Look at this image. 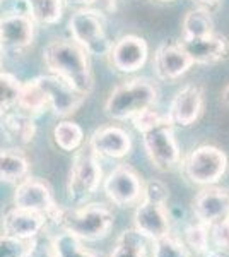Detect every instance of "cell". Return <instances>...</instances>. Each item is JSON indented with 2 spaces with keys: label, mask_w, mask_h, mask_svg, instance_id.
Returning a JSON list of instances; mask_svg holds the SVG:
<instances>
[{
  "label": "cell",
  "mask_w": 229,
  "mask_h": 257,
  "mask_svg": "<svg viewBox=\"0 0 229 257\" xmlns=\"http://www.w3.org/2000/svg\"><path fill=\"white\" fill-rule=\"evenodd\" d=\"M89 146L98 156L106 158H123L130 153L132 139L127 131L120 127H103L96 131L89 141Z\"/></svg>",
  "instance_id": "cell-17"
},
{
  "label": "cell",
  "mask_w": 229,
  "mask_h": 257,
  "mask_svg": "<svg viewBox=\"0 0 229 257\" xmlns=\"http://www.w3.org/2000/svg\"><path fill=\"white\" fill-rule=\"evenodd\" d=\"M178 45L193 60V64H212L224 59L229 52L227 40L214 33L200 38H181Z\"/></svg>",
  "instance_id": "cell-16"
},
{
  "label": "cell",
  "mask_w": 229,
  "mask_h": 257,
  "mask_svg": "<svg viewBox=\"0 0 229 257\" xmlns=\"http://www.w3.org/2000/svg\"><path fill=\"white\" fill-rule=\"evenodd\" d=\"M227 156L215 146H200L185 160V175L190 182L198 185H214L222 178L227 170Z\"/></svg>",
  "instance_id": "cell-7"
},
{
  "label": "cell",
  "mask_w": 229,
  "mask_h": 257,
  "mask_svg": "<svg viewBox=\"0 0 229 257\" xmlns=\"http://www.w3.org/2000/svg\"><path fill=\"white\" fill-rule=\"evenodd\" d=\"M209 231V237L212 238V243L215 245V248L229 257V214L226 218L215 221L214 225H210Z\"/></svg>",
  "instance_id": "cell-31"
},
{
  "label": "cell",
  "mask_w": 229,
  "mask_h": 257,
  "mask_svg": "<svg viewBox=\"0 0 229 257\" xmlns=\"http://www.w3.org/2000/svg\"><path fill=\"white\" fill-rule=\"evenodd\" d=\"M52 245L53 250H55V257H98L94 252L87 250L82 245L81 240L76 238L74 235L67 233V231L53 237Z\"/></svg>",
  "instance_id": "cell-24"
},
{
  "label": "cell",
  "mask_w": 229,
  "mask_h": 257,
  "mask_svg": "<svg viewBox=\"0 0 229 257\" xmlns=\"http://www.w3.org/2000/svg\"><path fill=\"white\" fill-rule=\"evenodd\" d=\"M110 60L120 72H135L142 69L147 60V43L134 35L120 38L113 47H110Z\"/></svg>",
  "instance_id": "cell-14"
},
{
  "label": "cell",
  "mask_w": 229,
  "mask_h": 257,
  "mask_svg": "<svg viewBox=\"0 0 229 257\" xmlns=\"http://www.w3.org/2000/svg\"><path fill=\"white\" fill-rule=\"evenodd\" d=\"M14 206L21 209L36 211L48 219L53 218L58 206L53 201L52 190L38 178H23L14 192Z\"/></svg>",
  "instance_id": "cell-11"
},
{
  "label": "cell",
  "mask_w": 229,
  "mask_h": 257,
  "mask_svg": "<svg viewBox=\"0 0 229 257\" xmlns=\"http://www.w3.org/2000/svg\"><path fill=\"white\" fill-rule=\"evenodd\" d=\"M52 219H55V223L64 228V231L74 235L81 242H98L110 235L115 223V214L108 206L94 202L74 209L58 208Z\"/></svg>",
  "instance_id": "cell-3"
},
{
  "label": "cell",
  "mask_w": 229,
  "mask_h": 257,
  "mask_svg": "<svg viewBox=\"0 0 229 257\" xmlns=\"http://www.w3.org/2000/svg\"><path fill=\"white\" fill-rule=\"evenodd\" d=\"M152 243H154L152 257H190L185 243L181 240L171 237L169 233L154 240Z\"/></svg>",
  "instance_id": "cell-27"
},
{
  "label": "cell",
  "mask_w": 229,
  "mask_h": 257,
  "mask_svg": "<svg viewBox=\"0 0 229 257\" xmlns=\"http://www.w3.org/2000/svg\"><path fill=\"white\" fill-rule=\"evenodd\" d=\"M156 99L157 91L151 82L145 79H134L113 89L105 110L110 118L127 120L149 110L156 103Z\"/></svg>",
  "instance_id": "cell-5"
},
{
  "label": "cell",
  "mask_w": 229,
  "mask_h": 257,
  "mask_svg": "<svg viewBox=\"0 0 229 257\" xmlns=\"http://www.w3.org/2000/svg\"><path fill=\"white\" fill-rule=\"evenodd\" d=\"M197 2H200V4H205V6H212V4H217L219 0H197Z\"/></svg>",
  "instance_id": "cell-36"
},
{
  "label": "cell",
  "mask_w": 229,
  "mask_h": 257,
  "mask_svg": "<svg viewBox=\"0 0 229 257\" xmlns=\"http://www.w3.org/2000/svg\"><path fill=\"white\" fill-rule=\"evenodd\" d=\"M29 172V163L24 156L0 149V180L21 182Z\"/></svg>",
  "instance_id": "cell-20"
},
{
  "label": "cell",
  "mask_w": 229,
  "mask_h": 257,
  "mask_svg": "<svg viewBox=\"0 0 229 257\" xmlns=\"http://www.w3.org/2000/svg\"><path fill=\"white\" fill-rule=\"evenodd\" d=\"M43 59L47 67L57 77L69 82L77 93L87 94L93 89V74L87 60L86 50H82L77 43L57 40L52 41L43 52Z\"/></svg>",
  "instance_id": "cell-2"
},
{
  "label": "cell",
  "mask_w": 229,
  "mask_h": 257,
  "mask_svg": "<svg viewBox=\"0 0 229 257\" xmlns=\"http://www.w3.org/2000/svg\"><path fill=\"white\" fill-rule=\"evenodd\" d=\"M168 187L159 180L144 184L142 199L134 214L135 230L151 242L169 233V216L166 209Z\"/></svg>",
  "instance_id": "cell-4"
},
{
  "label": "cell",
  "mask_w": 229,
  "mask_h": 257,
  "mask_svg": "<svg viewBox=\"0 0 229 257\" xmlns=\"http://www.w3.org/2000/svg\"><path fill=\"white\" fill-rule=\"evenodd\" d=\"M26 4L40 23L55 24L62 18V0H26Z\"/></svg>",
  "instance_id": "cell-25"
},
{
  "label": "cell",
  "mask_w": 229,
  "mask_h": 257,
  "mask_svg": "<svg viewBox=\"0 0 229 257\" xmlns=\"http://www.w3.org/2000/svg\"><path fill=\"white\" fill-rule=\"evenodd\" d=\"M110 257H147L144 237L137 230H127L116 238Z\"/></svg>",
  "instance_id": "cell-21"
},
{
  "label": "cell",
  "mask_w": 229,
  "mask_h": 257,
  "mask_svg": "<svg viewBox=\"0 0 229 257\" xmlns=\"http://www.w3.org/2000/svg\"><path fill=\"white\" fill-rule=\"evenodd\" d=\"M105 194L106 197L120 208H130L137 206L142 199L144 182L139 173L130 167H116L105 180Z\"/></svg>",
  "instance_id": "cell-9"
},
{
  "label": "cell",
  "mask_w": 229,
  "mask_h": 257,
  "mask_svg": "<svg viewBox=\"0 0 229 257\" xmlns=\"http://www.w3.org/2000/svg\"><path fill=\"white\" fill-rule=\"evenodd\" d=\"M29 245L24 248L23 257H55V250L52 245V238L38 235L33 240H29Z\"/></svg>",
  "instance_id": "cell-32"
},
{
  "label": "cell",
  "mask_w": 229,
  "mask_h": 257,
  "mask_svg": "<svg viewBox=\"0 0 229 257\" xmlns=\"http://www.w3.org/2000/svg\"><path fill=\"white\" fill-rule=\"evenodd\" d=\"M18 105L26 111H41L47 106V98L35 81H29L28 84L21 86Z\"/></svg>",
  "instance_id": "cell-26"
},
{
  "label": "cell",
  "mask_w": 229,
  "mask_h": 257,
  "mask_svg": "<svg viewBox=\"0 0 229 257\" xmlns=\"http://www.w3.org/2000/svg\"><path fill=\"white\" fill-rule=\"evenodd\" d=\"M24 248L23 242L0 235V257H23Z\"/></svg>",
  "instance_id": "cell-33"
},
{
  "label": "cell",
  "mask_w": 229,
  "mask_h": 257,
  "mask_svg": "<svg viewBox=\"0 0 229 257\" xmlns=\"http://www.w3.org/2000/svg\"><path fill=\"white\" fill-rule=\"evenodd\" d=\"M185 243L186 247L193 248L197 254H207L209 252V225L195 223L185 230Z\"/></svg>",
  "instance_id": "cell-28"
},
{
  "label": "cell",
  "mask_w": 229,
  "mask_h": 257,
  "mask_svg": "<svg viewBox=\"0 0 229 257\" xmlns=\"http://www.w3.org/2000/svg\"><path fill=\"white\" fill-rule=\"evenodd\" d=\"M0 74H2V62H0Z\"/></svg>",
  "instance_id": "cell-37"
},
{
  "label": "cell",
  "mask_w": 229,
  "mask_h": 257,
  "mask_svg": "<svg viewBox=\"0 0 229 257\" xmlns=\"http://www.w3.org/2000/svg\"><path fill=\"white\" fill-rule=\"evenodd\" d=\"M154 65L161 79L173 81L181 77L193 65V60L183 52L180 45H162L156 52Z\"/></svg>",
  "instance_id": "cell-18"
},
{
  "label": "cell",
  "mask_w": 229,
  "mask_h": 257,
  "mask_svg": "<svg viewBox=\"0 0 229 257\" xmlns=\"http://www.w3.org/2000/svg\"><path fill=\"white\" fill-rule=\"evenodd\" d=\"M212 28H214V23L205 11H190L183 19V31H185L183 38H200V36L212 35Z\"/></svg>",
  "instance_id": "cell-23"
},
{
  "label": "cell",
  "mask_w": 229,
  "mask_h": 257,
  "mask_svg": "<svg viewBox=\"0 0 229 257\" xmlns=\"http://www.w3.org/2000/svg\"><path fill=\"white\" fill-rule=\"evenodd\" d=\"M220 99H222L224 105L229 106V86H226V89L222 91V94H220Z\"/></svg>",
  "instance_id": "cell-35"
},
{
  "label": "cell",
  "mask_w": 229,
  "mask_h": 257,
  "mask_svg": "<svg viewBox=\"0 0 229 257\" xmlns=\"http://www.w3.org/2000/svg\"><path fill=\"white\" fill-rule=\"evenodd\" d=\"M191 209L200 223L209 226L214 225L229 214V189L207 185L195 196Z\"/></svg>",
  "instance_id": "cell-13"
},
{
  "label": "cell",
  "mask_w": 229,
  "mask_h": 257,
  "mask_svg": "<svg viewBox=\"0 0 229 257\" xmlns=\"http://www.w3.org/2000/svg\"><path fill=\"white\" fill-rule=\"evenodd\" d=\"M53 138H55L57 146L62 149V151H77L79 148L84 143V132H82L81 125L74 122H60L53 131Z\"/></svg>",
  "instance_id": "cell-22"
},
{
  "label": "cell",
  "mask_w": 229,
  "mask_h": 257,
  "mask_svg": "<svg viewBox=\"0 0 229 257\" xmlns=\"http://www.w3.org/2000/svg\"><path fill=\"white\" fill-rule=\"evenodd\" d=\"M48 218L41 213L29 209H11L2 219V235L18 242H28L43 231Z\"/></svg>",
  "instance_id": "cell-12"
},
{
  "label": "cell",
  "mask_w": 229,
  "mask_h": 257,
  "mask_svg": "<svg viewBox=\"0 0 229 257\" xmlns=\"http://www.w3.org/2000/svg\"><path fill=\"white\" fill-rule=\"evenodd\" d=\"M161 2H171V0H161Z\"/></svg>",
  "instance_id": "cell-38"
},
{
  "label": "cell",
  "mask_w": 229,
  "mask_h": 257,
  "mask_svg": "<svg viewBox=\"0 0 229 257\" xmlns=\"http://www.w3.org/2000/svg\"><path fill=\"white\" fill-rule=\"evenodd\" d=\"M134 120L137 131L142 134L147 156L159 172H171L180 165V148L173 134V123L168 117L145 110Z\"/></svg>",
  "instance_id": "cell-1"
},
{
  "label": "cell",
  "mask_w": 229,
  "mask_h": 257,
  "mask_svg": "<svg viewBox=\"0 0 229 257\" xmlns=\"http://www.w3.org/2000/svg\"><path fill=\"white\" fill-rule=\"evenodd\" d=\"M6 127L14 138L24 141V143L31 141L33 136H35L33 120L24 117V115H9V117H6Z\"/></svg>",
  "instance_id": "cell-29"
},
{
  "label": "cell",
  "mask_w": 229,
  "mask_h": 257,
  "mask_svg": "<svg viewBox=\"0 0 229 257\" xmlns=\"http://www.w3.org/2000/svg\"><path fill=\"white\" fill-rule=\"evenodd\" d=\"M69 28L74 41L93 55H105L110 52V43L103 30V23L96 12L79 11L70 18Z\"/></svg>",
  "instance_id": "cell-8"
},
{
  "label": "cell",
  "mask_w": 229,
  "mask_h": 257,
  "mask_svg": "<svg viewBox=\"0 0 229 257\" xmlns=\"http://www.w3.org/2000/svg\"><path fill=\"white\" fill-rule=\"evenodd\" d=\"M72 4H77V6H96V4H99V7L101 9H111L113 7V0H70Z\"/></svg>",
  "instance_id": "cell-34"
},
{
  "label": "cell",
  "mask_w": 229,
  "mask_h": 257,
  "mask_svg": "<svg viewBox=\"0 0 229 257\" xmlns=\"http://www.w3.org/2000/svg\"><path fill=\"white\" fill-rule=\"evenodd\" d=\"M21 84L9 74H0V110H6L18 103Z\"/></svg>",
  "instance_id": "cell-30"
},
{
  "label": "cell",
  "mask_w": 229,
  "mask_h": 257,
  "mask_svg": "<svg viewBox=\"0 0 229 257\" xmlns=\"http://www.w3.org/2000/svg\"><path fill=\"white\" fill-rule=\"evenodd\" d=\"M103 170L99 167L98 155L93 151V148L89 144L86 148H79L69 175V201L76 206L86 204L87 199L98 190Z\"/></svg>",
  "instance_id": "cell-6"
},
{
  "label": "cell",
  "mask_w": 229,
  "mask_h": 257,
  "mask_svg": "<svg viewBox=\"0 0 229 257\" xmlns=\"http://www.w3.org/2000/svg\"><path fill=\"white\" fill-rule=\"evenodd\" d=\"M203 108V91L200 86L188 84L174 96L168 118L171 123L188 127L198 120Z\"/></svg>",
  "instance_id": "cell-15"
},
{
  "label": "cell",
  "mask_w": 229,
  "mask_h": 257,
  "mask_svg": "<svg viewBox=\"0 0 229 257\" xmlns=\"http://www.w3.org/2000/svg\"><path fill=\"white\" fill-rule=\"evenodd\" d=\"M36 86L41 89V93L47 98V103L52 105L53 111L57 115H70L74 113L84 101V94L77 93L69 82L57 76H41L35 79Z\"/></svg>",
  "instance_id": "cell-10"
},
{
  "label": "cell",
  "mask_w": 229,
  "mask_h": 257,
  "mask_svg": "<svg viewBox=\"0 0 229 257\" xmlns=\"http://www.w3.org/2000/svg\"><path fill=\"white\" fill-rule=\"evenodd\" d=\"M0 23H2V19H0Z\"/></svg>",
  "instance_id": "cell-39"
},
{
  "label": "cell",
  "mask_w": 229,
  "mask_h": 257,
  "mask_svg": "<svg viewBox=\"0 0 229 257\" xmlns=\"http://www.w3.org/2000/svg\"><path fill=\"white\" fill-rule=\"evenodd\" d=\"M33 41V23L28 16L18 14L0 23V47L4 50H23Z\"/></svg>",
  "instance_id": "cell-19"
}]
</instances>
